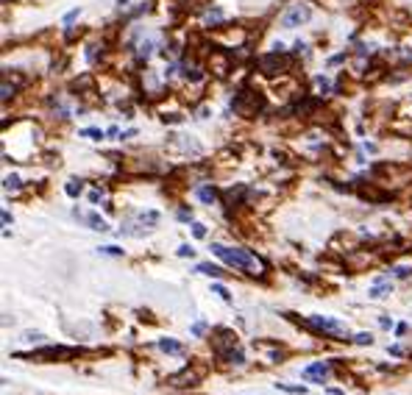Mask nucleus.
<instances>
[{
	"instance_id": "1",
	"label": "nucleus",
	"mask_w": 412,
	"mask_h": 395,
	"mask_svg": "<svg viewBox=\"0 0 412 395\" xmlns=\"http://www.w3.org/2000/svg\"><path fill=\"white\" fill-rule=\"evenodd\" d=\"M212 250H215L217 256L223 259L226 265H232V267H240V270H248V273H262V262H259L254 253H248V250H242V248H226V245H212Z\"/></svg>"
},
{
	"instance_id": "13",
	"label": "nucleus",
	"mask_w": 412,
	"mask_h": 395,
	"mask_svg": "<svg viewBox=\"0 0 412 395\" xmlns=\"http://www.w3.org/2000/svg\"><path fill=\"white\" fill-rule=\"evenodd\" d=\"M3 189H6V192H17V189H20V175H6Z\"/></svg>"
},
{
	"instance_id": "27",
	"label": "nucleus",
	"mask_w": 412,
	"mask_h": 395,
	"mask_svg": "<svg viewBox=\"0 0 412 395\" xmlns=\"http://www.w3.org/2000/svg\"><path fill=\"white\" fill-rule=\"evenodd\" d=\"M179 220H192V212H187V209H181V212H179Z\"/></svg>"
},
{
	"instance_id": "10",
	"label": "nucleus",
	"mask_w": 412,
	"mask_h": 395,
	"mask_svg": "<svg viewBox=\"0 0 412 395\" xmlns=\"http://www.w3.org/2000/svg\"><path fill=\"white\" fill-rule=\"evenodd\" d=\"M198 198H201L204 203H215V200H217V192H215L212 187H201V189H198Z\"/></svg>"
},
{
	"instance_id": "29",
	"label": "nucleus",
	"mask_w": 412,
	"mask_h": 395,
	"mask_svg": "<svg viewBox=\"0 0 412 395\" xmlns=\"http://www.w3.org/2000/svg\"><path fill=\"white\" fill-rule=\"evenodd\" d=\"M101 192H89V200H92V203H101Z\"/></svg>"
},
{
	"instance_id": "15",
	"label": "nucleus",
	"mask_w": 412,
	"mask_h": 395,
	"mask_svg": "<svg viewBox=\"0 0 412 395\" xmlns=\"http://www.w3.org/2000/svg\"><path fill=\"white\" fill-rule=\"evenodd\" d=\"M212 292H217V295H220L223 301H232V295H229V290H226L223 284H212Z\"/></svg>"
},
{
	"instance_id": "25",
	"label": "nucleus",
	"mask_w": 412,
	"mask_h": 395,
	"mask_svg": "<svg viewBox=\"0 0 412 395\" xmlns=\"http://www.w3.org/2000/svg\"><path fill=\"white\" fill-rule=\"evenodd\" d=\"M9 95H14V86L3 84V100H9Z\"/></svg>"
},
{
	"instance_id": "16",
	"label": "nucleus",
	"mask_w": 412,
	"mask_h": 395,
	"mask_svg": "<svg viewBox=\"0 0 412 395\" xmlns=\"http://www.w3.org/2000/svg\"><path fill=\"white\" fill-rule=\"evenodd\" d=\"M354 343H357V345H370V343H373V337L362 331V334H354Z\"/></svg>"
},
{
	"instance_id": "2",
	"label": "nucleus",
	"mask_w": 412,
	"mask_h": 395,
	"mask_svg": "<svg viewBox=\"0 0 412 395\" xmlns=\"http://www.w3.org/2000/svg\"><path fill=\"white\" fill-rule=\"evenodd\" d=\"M309 17H312V9H309V6H304V3H298V6H292V9L284 11L282 25H284V28H298L301 23H307Z\"/></svg>"
},
{
	"instance_id": "8",
	"label": "nucleus",
	"mask_w": 412,
	"mask_h": 395,
	"mask_svg": "<svg viewBox=\"0 0 412 395\" xmlns=\"http://www.w3.org/2000/svg\"><path fill=\"white\" fill-rule=\"evenodd\" d=\"M76 217H81L84 223H89V228H95V231H106V228H109V223H106L103 217L92 215V212H86V215H78V209H76Z\"/></svg>"
},
{
	"instance_id": "9",
	"label": "nucleus",
	"mask_w": 412,
	"mask_h": 395,
	"mask_svg": "<svg viewBox=\"0 0 412 395\" xmlns=\"http://www.w3.org/2000/svg\"><path fill=\"white\" fill-rule=\"evenodd\" d=\"M390 290H393V287H390L387 281H379V284H373V290H370V298H373V301H379V298H385Z\"/></svg>"
},
{
	"instance_id": "28",
	"label": "nucleus",
	"mask_w": 412,
	"mask_h": 395,
	"mask_svg": "<svg viewBox=\"0 0 412 395\" xmlns=\"http://www.w3.org/2000/svg\"><path fill=\"white\" fill-rule=\"evenodd\" d=\"M204 331H206L204 323H195V326H192V334H204Z\"/></svg>"
},
{
	"instance_id": "18",
	"label": "nucleus",
	"mask_w": 412,
	"mask_h": 395,
	"mask_svg": "<svg viewBox=\"0 0 412 395\" xmlns=\"http://www.w3.org/2000/svg\"><path fill=\"white\" fill-rule=\"evenodd\" d=\"M220 20H223V11H220V9H215V11H209V14H206V23H209V25H212V23H220Z\"/></svg>"
},
{
	"instance_id": "23",
	"label": "nucleus",
	"mask_w": 412,
	"mask_h": 395,
	"mask_svg": "<svg viewBox=\"0 0 412 395\" xmlns=\"http://www.w3.org/2000/svg\"><path fill=\"white\" fill-rule=\"evenodd\" d=\"M142 220H148V223H156V220H159V215H156V212H142Z\"/></svg>"
},
{
	"instance_id": "4",
	"label": "nucleus",
	"mask_w": 412,
	"mask_h": 395,
	"mask_svg": "<svg viewBox=\"0 0 412 395\" xmlns=\"http://www.w3.org/2000/svg\"><path fill=\"white\" fill-rule=\"evenodd\" d=\"M309 326H315L318 331H326V334H335V337L345 334V323L332 320V318H309Z\"/></svg>"
},
{
	"instance_id": "26",
	"label": "nucleus",
	"mask_w": 412,
	"mask_h": 395,
	"mask_svg": "<svg viewBox=\"0 0 412 395\" xmlns=\"http://www.w3.org/2000/svg\"><path fill=\"white\" fill-rule=\"evenodd\" d=\"M179 256H192V248H189V245H181V248H179Z\"/></svg>"
},
{
	"instance_id": "12",
	"label": "nucleus",
	"mask_w": 412,
	"mask_h": 395,
	"mask_svg": "<svg viewBox=\"0 0 412 395\" xmlns=\"http://www.w3.org/2000/svg\"><path fill=\"white\" fill-rule=\"evenodd\" d=\"M198 273H204V275H212V278H217V275H223V270L217 265H198Z\"/></svg>"
},
{
	"instance_id": "22",
	"label": "nucleus",
	"mask_w": 412,
	"mask_h": 395,
	"mask_svg": "<svg viewBox=\"0 0 412 395\" xmlns=\"http://www.w3.org/2000/svg\"><path fill=\"white\" fill-rule=\"evenodd\" d=\"M67 195H81V184H76V181H73V184H67Z\"/></svg>"
},
{
	"instance_id": "3",
	"label": "nucleus",
	"mask_w": 412,
	"mask_h": 395,
	"mask_svg": "<svg viewBox=\"0 0 412 395\" xmlns=\"http://www.w3.org/2000/svg\"><path fill=\"white\" fill-rule=\"evenodd\" d=\"M237 345V337H234V331H229V328H217L215 337H212V348H215L217 353H229Z\"/></svg>"
},
{
	"instance_id": "11",
	"label": "nucleus",
	"mask_w": 412,
	"mask_h": 395,
	"mask_svg": "<svg viewBox=\"0 0 412 395\" xmlns=\"http://www.w3.org/2000/svg\"><path fill=\"white\" fill-rule=\"evenodd\" d=\"M159 348H162V351H167V353H181V351H184V348H181V343H176V340H162V343H159Z\"/></svg>"
},
{
	"instance_id": "21",
	"label": "nucleus",
	"mask_w": 412,
	"mask_h": 395,
	"mask_svg": "<svg viewBox=\"0 0 412 395\" xmlns=\"http://www.w3.org/2000/svg\"><path fill=\"white\" fill-rule=\"evenodd\" d=\"M395 275H398V278H407V275H412V267L398 265V267H395Z\"/></svg>"
},
{
	"instance_id": "19",
	"label": "nucleus",
	"mask_w": 412,
	"mask_h": 395,
	"mask_svg": "<svg viewBox=\"0 0 412 395\" xmlns=\"http://www.w3.org/2000/svg\"><path fill=\"white\" fill-rule=\"evenodd\" d=\"M101 253H109V256H123V248H114V245H106V248H98Z\"/></svg>"
},
{
	"instance_id": "6",
	"label": "nucleus",
	"mask_w": 412,
	"mask_h": 395,
	"mask_svg": "<svg viewBox=\"0 0 412 395\" xmlns=\"http://www.w3.org/2000/svg\"><path fill=\"white\" fill-rule=\"evenodd\" d=\"M332 373V365L329 362H312L307 370H304V378H309V381H315V384H323V378Z\"/></svg>"
},
{
	"instance_id": "17",
	"label": "nucleus",
	"mask_w": 412,
	"mask_h": 395,
	"mask_svg": "<svg viewBox=\"0 0 412 395\" xmlns=\"http://www.w3.org/2000/svg\"><path fill=\"white\" fill-rule=\"evenodd\" d=\"M226 359H229V362H234V365H242V362H245V359H242V353H240V351H234V348H232L229 353H226Z\"/></svg>"
},
{
	"instance_id": "20",
	"label": "nucleus",
	"mask_w": 412,
	"mask_h": 395,
	"mask_svg": "<svg viewBox=\"0 0 412 395\" xmlns=\"http://www.w3.org/2000/svg\"><path fill=\"white\" fill-rule=\"evenodd\" d=\"M78 14H81V9H73V11H67V14H64V20H61V23H64V25H70V23H73V20H78Z\"/></svg>"
},
{
	"instance_id": "5",
	"label": "nucleus",
	"mask_w": 412,
	"mask_h": 395,
	"mask_svg": "<svg viewBox=\"0 0 412 395\" xmlns=\"http://www.w3.org/2000/svg\"><path fill=\"white\" fill-rule=\"evenodd\" d=\"M284 64H287V59L282 56V50H273V53H267V56H262V59H259V67H262V73H267V75L282 73Z\"/></svg>"
},
{
	"instance_id": "7",
	"label": "nucleus",
	"mask_w": 412,
	"mask_h": 395,
	"mask_svg": "<svg viewBox=\"0 0 412 395\" xmlns=\"http://www.w3.org/2000/svg\"><path fill=\"white\" fill-rule=\"evenodd\" d=\"M53 356H76V351H73V348H45V351H36L31 359H36V362H51Z\"/></svg>"
},
{
	"instance_id": "14",
	"label": "nucleus",
	"mask_w": 412,
	"mask_h": 395,
	"mask_svg": "<svg viewBox=\"0 0 412 395\" xmlns=\"http://www.w3.org/2000/svg\"><path fill=\"white\" fill-rule=\"evenodd\" d=\"M81 137L92 139V142H101V139H103V131H101V128H84V131H81Z\"/></svg>"
},
{
	"instance_id": "24",
	"label": "nucleus",
	"mask_w": 412,
	"mask_h": 395,
	"mask_svg": "<svg viewBox=\"0 0 412 395\" xmlns=\"http://www.w3.org/2000/svg\"><path fill=\"white\" fill-rule=\"evenodd\" d=\"M192 234H195V237H198V240H201V237H206V228H204V225H192Z\"/></svg>"
}]
</instances>
